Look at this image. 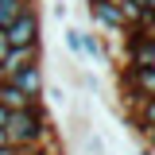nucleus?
Returning a JSON list of instances; mask_svg holds the SVG:
<instances>
[{
    "label": "nucleus",
    "instance_id": "6ab92c4d",
    "mask_svg": "<svg viewBox=\"0 0 155 155\" xmlns=\"http://www.w3.org/2000/svg\"><path fill=\"white\" fill-rule=\"evenodd\" d=\"M19 155H35V151H19Z\"/></svg>",
    "mask_w": 155,
    "mask_h": 155
},
{
    "label": "nucleus",
    "instance_id": "423d86ee",
    "mask_svg": "<svg viewBox=\"0 0 155 155\" xmlns=\"http://www.w3.org/2000/svg\"><path fill=\"white\" fill-rule=\"evenodd\" d=\"M31 62H39V47H19V51H8V54H4V62H0V78H12L19 66H31Z\"/></svg>",
    "mask_w": 155,
    "mask_h": 155
},
{
    "label": "nucleus",
    "instance_id": "f8f14e48",
    "mask_svg": "<svg viewBox=\"0 0 155 155\" xmlns=\"http://www.w3.org/2000/svg\"><path fill=\"white\" fill-rule=\"evenodd\" d=\"M35 155H66V151H62V143H51V147H39Z\"/></svg>",
    "mask_w": 155,
    "mask_h": 155
},
{
    "label": "nucleus",
    "instance_id": "39448f33",
    "mask_svg": "<svg viewBox=\"0 0 155 155\" xmlns=\"http://www.w3.org/2000/svg\"><path fill=\"white\" fill-rule=\"evenodd\" d=\"M0 105L8 109V113H19V109H31V105H39V101H31V97L19 89L16 81H8V78H0Z\"/></svg>",
    "mask_w": 155,
    "mask_h": 155
},
{
    "label": "nucleus",
    "instance_id": "9d476101",
    "mask_svg": "<svg viewBox=\"0 0 155 155\" xmlns=\"http://www.w3.org/2000/svg\"><path fill=\"white\" fill-rule=\"evenodd\" d=\"M43 97H47L51 105H66V89H62V85H51V89H43Z\"/></svg>",
    "mask_w": 155,
    "mask_h": 155
},
{
    "label": "nucleus",
    "instance_id": "dca6fc26",
    "mask_svg": "<svg viewBox=\"0 0 155 155\" xmlns=\"http://www.w3.org/2000/svg\"><path fill=\"white\" fill-rule=\"evenodd\" d=\"M0 155H19V151L12 147V143H4V147H0Z\"/></svg>",
    "mask_w": 155,
    "mask_h": 155
},
{
    "label": "nucleus",
    "instance_id": "f3484780",
    "mask_svg": "<svg viewBox=\"0 0 155 155\" xmlns=\"http://www.w3.org/2000/svg\"><path fill=\"white\" fill-rule=\"evenodd\" d=\"M4 143H8V132H4V128H0V147H4Z\"/></svg>",
    "mask_w": 155,
    "mask_h": 155
},
{
    "label": "nucleus",
    "instance_id": "4468645a",
    "mask_svg": "<svg viewBox=\"0 0 155 155\" xmlns=\"http://www.w3.org/2000/svg\"><path fill=\"white\" fill-rule=\"evenodd\" d=\"M4 54H8V43H4V31H0V62H4Z\"/></svg>",
    "mask_w": 155,
    "mask_h": 155
},
{
    "label": "nucleus",
    "instance_id": "0eeeda50",
    "mask_svg": "<svg viewBox=\"0 0 155 155\" xmlns=\"http://www.w3.org/2000/svg\"><path fill=\"white\" fill-rule=\"evenodd\" d=\"M81 58H89V62H105V43L97 31H81Z\"/></svg>",
    "mask_w": 155,
    "mask_h": 155
},
{
    "label": "nucleus",
    "instance_id": "7ed1b4c3",
    "mask_svg": "<svg viewBox=\"0 0 155 155\" xmlns=\"http://www.w3.org/2000/svg\"><path fill=\"white\" fill-rule=\"evenodd\" d=\"M89 16H93L105 31H113V35H124V31H128V19L116 8V0H97V4H89Z\"/></svg>",
    "mask_w": 155,
    "mask_h": 155
},
{
    "label": "nucleus",
    "instance_id": "ddd939ff",
    "mask_svg": "<svg viewBox=\"0 0 155 155\" xmlns=\"http://www.w3.org/2000/svg\"><path fill=\"white\" fill-rule=\"evenodd\" d=\"M54 16H58V19H66V16H70V8H66V0H54Z\"/></svg>",
    "mask_w": 155,
    "mask_h": 155
},
{
    "label": "nucleus",
    "instance_id": "6e6552de",
    "mask_svg": "<svg viewBox=\"0 0 155 155\" xmlns=\"http://www.w3.org/2000/svg\"><path fill=\"white\" fill-rule=\"evenodd\" d=\"M19 12H23L19 0H0V31H8V27L19 19Z\"/></svg>",
    "mask_w": 155,
    "mask_h": 155
},
{
    "label": "nucleus",
    "instance_id": "a211bd4d",
    "mask_svg": "<svg viewBox=\"0 0 155 155\" xmlns=\"http://www.w3.org/2000/svg\"><path fill=\"white\" fill-rule=\"evenodd\" d=\"M136 155H151V151H147V147H140V151H136Z\"/></svg>",
    "mask_w": 155,
    "mask_h": 155
},
{
    "label": "nucleus",
    "instance_id": "f257e3e1",
    "mask_svg": "<svg viewBox=\"0 0 155 155\" xmlns=\"http://www.w3.org/2000/svg\"><path fill=\"white\" fill-rule=\"evenodd\" d=\"M4 132H8V143H12L16 151H39V147L58 143L54 124H51V116H47V109H43V101L31 105V109L12 113L8 124H4Z\"/></svg>",
    "mask_w": 155,
    "mask_h": 155
},
{
    "label": "nucleus",
    "instance_id": "f03ea898",
    "mask_svg": "<svg viewBox=\"0 0 155 155\" xmlns=\"http://www.w3.org/2000/svg\"><path fill=\"white\" fill-rule=\"evenodd\" d=\"M4 43H8V51H19V47H43V19H39V8H23L19 19L4 31Z\"/></svg>",
    "mask_w": 155,
    "mask_h": 155
},
{
    "label": "nucleus",
    "instance_id": "aec40b11",
    "mask_svg": "<svg viewBox=\"0 0 155 155\" xmlns=\"http://www.w3.org/2000/svg\"><path fill=\"white\" fill-rule=\"evenodd\" d=\"M85 4H97V0H85Z\"/></svg>",
    "mask_w": 155,
    "mask_h": 155
},
{
    "label": "nucleus",
    "instance_id": "1a4fd4ad",
    "mask_svg": "<svg viewBox=\"0 0 155 155\" xmlns=\"http://www.w3.org/2000/svg\"><path fill=\"white\" fill-rule=\"evenodd\" d=\"M62 39H66V51H70L74 58H81V27H66Z\"/></svg>",
    "mask_w": 155,
    "mask_h": 155
},
{
    "label": "nucleus",
    "instance_id": "20e7f679",
    "mask_svg": "<svg viewBox=\"0 0 155 155\" xmlns=\"http://www.w3.org/2000/svg\"><path fill=\"white\" fill-rule=\"evenodd\" d=\"M8 81H16L23 93L31 97V101H43V89H47V78H43V66L39 62H31V66H19L16 74L8 78Z\"/></svg>",
    "mask_w": 155,
    "mask_h": 155
},
{
    "label": "nucleus",
    "instance_id": "2eb2a0df",
    "mask_svg": "<svg viewBox=\"0 0 155 155\" xmlns=\"http://www.w3.org/2000/svg\"><path fill=\"white\" fill-rule=\"evenodd\" d=\"M8 116H12V113H8V109H4V105H0V128H4V124H8Z\"/></svg>",
    "mask_w": 155,
    "mask_h": 155
},
{
    "label": "nucleus",
    "instance_id": "9b49d317",
    "mask_svg": "<svg viewBox=\"0 0 155 155\" xmlns=\"http://www.w3.org/2000/svg\"><path fill=\"white\" fill-rule=\"evenodd\" d=\"M78 85H81V89H97V78L85 74V70H78Z\"/></svg>",
    "mask_w": 155,
    "mask_h": 155
}]
</instances>
